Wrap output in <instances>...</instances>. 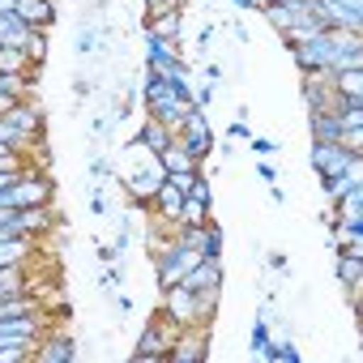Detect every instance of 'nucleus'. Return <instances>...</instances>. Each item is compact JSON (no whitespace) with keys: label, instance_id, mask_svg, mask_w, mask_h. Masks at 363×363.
<instances>
[{"label":"nucleus","instance_id":"obj_1","mask_svg":"<svg viewBox=\"0 0 363 363\" xmlns=\"http://www.w3.org/2000/svg\"><path fill=\"white\" fill-rule=\"evenodd\" d=\"M175 141H179V145H184V154H189V158H197V162H201V158L210 154V145H214V137H210V120H206V111H201L197 103L189 107V116H184V124H179V133H175Z\"/></svg>","mask_w":363,"mask_h":363},{"label":"nucleus","instance_id":"obj_2","mask_svg":"<svg viewBox=\"0 0 363 363\" xmlns=\"http://www.w3.org/2000/svg\"><path fill=\"white\" fill-rule=\"evenodd\" d=\"M175 333H179L175 320H150V325L141 329V337H137L133 359H167L171 346H175Z\"/></svg>","mask_w":363,"mask_h":363},{"label":"nucleus","instance_id":"obj_3","mask_svg":"<svg viewBox=\"0 0 363 363\" xmlns=\"http://www.w3.org/2000/svg\"><path fill=\"white\" fill-rule=\"evenodd\" d=\"M354 158H359V154H350L342 141H312V150H308V162L320 171V179H325V175H337V171H346Z\"/></svg>","mask_w":363,"mask_h":363},{"label":"nucleus","instance_id":"obj_4","mask_svg":"<svg viewBox=\"0 0 363 363\" xmlns=\"http://www.w3.org/2000/svg\"><path fill=\"white\" fill-rule=\"evenodd\" d=\"M210 354V346H206V325H184L175 333V346H171V354L167 359H175V363H197V359H206Z\"/></svg>","mask_w":363,"mask_h":363},{"label":"nucleus","instance_id":"obj_5","mask_svg":"<svg viewBox=\"0 0 363 363\" xmlns=\"http://www.w3.org/2000/svg\"><path fill=\"white\" fill-rule=\"evenodd\" d=\"M179 286H189V291H197V295L218 291V286H223V261H218V257H201L184 278H179Z\"/></svg>","mask_w":363,"mask_h":363},{"label":"nucleus","instance_id":"obj_6","mask_svg":"<svg viewBox=\"0 0 363 363\" xmlns=\"http://www.w3.org/2000/svg\"><path fill=\"white\" fill-rule=\"evenodd\" d=\"M320 9H325V18H329L333 30H354L359 35V22H363L359 0H320Z\"/></svg>","mask_w":363,"mask_h":363},{"label":"nucleus","instance_id":"obj_7","mask_svg":"<svg viewBox=\"0 0 363 363\" xmlns=\"http://www.w3.org/2000/svg\"><path fill=\"white\" fill-rule=\"evenodd\" d=\"M154 206H158V218L175 227V223H179V214H184V189L171 184V179H162L158 193H154Z\"/></svg>","mask_w":363,"mask_h":363},{"label":"nucleus","instance_id":"obj_8","mask_svg":"<svg viewBox=\"0 0 363 363\" xmlns=\"http://www.w3.org/2000/svg\"><path fill=\"white\" fill-rule=\"evenodd\" d=\"M35 359L39 363H73L77 359V342L73 337H43L35 346Z\"/></svg>","mask_w":363,"mask_h":363},{"label":"nucleus","instance_id":"obj_9","mask_svg":"<svg viewBox=\"0 0 363 363\" xmlns=\"http://www.w3.org/2000/svg\"><path fill=\"white\" fill-rule=\"evenodd\" d=\"M35 26H26L18 13H0V48H26Z\"/></svg>","mask_w":363,"mask_h":363},{"label":"nucleus","instance_id":"obj_10","mask_svg":"<svg viewBox=\"0 0 363 363\" xmlns=\"http://www.w3.org/2000/svg\"><path fill=\"white\" fill-rule=\"evenodd\" d=\"M18 18H22L26 26L43 30V26H52V18H56V5H52V0H18Z\"/></svg>","mask_w":363,"mask_h":363},{"label":"nucleus","instance_id":"obj_11","mask_svg":"<svg viewBox=\"0 0 363 363\" xmlns=\"http://www.w3.org/2000/svg\"><path fill=\"white\" fill-rule=\"evenodd\" d=\"M137 141H141V145H145V150H150V154L158 158V154H162V150H167V145L175 141V133H171L167 124H158V120H150V116H145V124H141Z\"/></svg>","mask_w":363,"mask_h":363},{"label":"nucleus","instance_id":"obj_12","mask_svg":"<svg viewBox=\"0 0 363 363\" xmlns=\"http://www.w3.org/2000/svg\"><path fill=\"white\" fill-rule=\"evenodd\" d=\"M158 167H162L167 175H184V171H197L201 162H197V158H189V154H184V145H179V141H171V145H167V150L158 154Z\"/></svg>","mask_w":363,"mask_h":363},{"label":"nucleus","instance_id":"obj_13","mask_svg":"<svg viewBox=\"0 0 363 363\" xmlns=\"http://www.w3.org/2000/svg\"><path fill=\"white\" fill-rule=\"evenodd\" d=\"M179 30H184V18H179V9H167V13H158V18H150L145 22V35H154V39H179Z\"/></svg>","mask_w":363,"mask_h":363},{"label":"nucleus","instance_id":"obj_14","mask_svg":"<svg viewBox=\"0 0 363 363\" xmlns=\"http://www.w3.org/2000/svg\"><path fill=\"white\" fill-rule=\"evenodd\" d=\"M162 179H167V171H162V167H154V171H137V175H128V193H133L137 201H150V197L158 193Z\"/></svg>","mask_w":363,"mask_h":363},{"label":"nucleus","instance_id":"obj_15","mask_svg":"<svg viewBox=\"0 0 363 363\" xmlns=\"http://www.w3.org/2000/svg\"><path fill=\"white\" fill-rule=\"evenodd\" d=\"M35 141H39L35 133L18 128V124H9V120H0V150H13V154H22V150H30Z\"/></svg>","mask_w":363,"mask_h":363},{"label":"nucleus","instance_id":"obj_16","mask_svg":"<svg viewBox=\"0 0 363 363\" xmlns=\"http://www.w3.org/2000/svg\"><path fill=\"white\" fill-rule=\"evenodd\" d=\"M30 69H35V60H30V52H26V48H0V73H22V77H35Z\"/></svg>","mask_w":363,"mask_h":363},{"label":"nucleus","instance_id":"obj_17","mask_svg":"<svg viewBox=\"0 0 363 363\" xmlns=\"http://www.w3.org/2000/svg\"><path fill=\"white\" fill-rule=\"evenodd\" d=\"M312 141H342V120L333 111H312Z\"/></svg>","mask_w":363,"mask_h":363},{"label":"nucleus","instance_id":"obj_18","mask_svg":"<svg viewBox=\"0 0 363 363\" xmlns=\"http://www.w3.org/2000/svg\"><path fill=\"white\" fill-rule=\"evenodd\" d=\"M5 120H9V124H18V128H26V133H35V128L43 124L39 107H26V103H13V107L5 111Z\"/></svg>","mask_w":363,"mask_h":363},{"label":"nucleus","instance_id":"obj_19","mask_svg":"<svg viewBox=\"0 0 363 363\" xmlns=\"http://www.w3.org/2000/svg\"><path fill=\"white\" fill-rule=\"evenodd\" d=\"M261 13H265V22H269L274 30H282V35H286V30H295V9H291V5H274V0H269Z\"/></svg>","mask_w":363,"mask_h":363},{"label":"nucleus","instance_id":"obj_20","mask_svg":"<svg viewBox=\"0 0 363 363\" xmlns=\"http://www.w3.org/2000/svg\"><path fill=\"white\" fill-rule=\"evenodd\" d=\"M201 223H210V206H206V201H193V197L184 193V214H179L175 227H201Z\"/></svg>","mask_w":363,"mask_h":363},{"label":"nucleus","instance_id":"obj_21","mask_svg":"<svg viewBox=\"0 0 363 363\" xmlns=\"http://www.w3.org/2000/svg\"><path fill=\"white\" fill-rule=\"evenodd\" d=\"M337 218H359L363 214V189L354 184V189H346L342 197H337V210H333Z\"/></svg>","mask_w":363,"mask_h":363},{"label":"nucleus","instance_id":"obj_22","mask_svg":"<svg viewBox=\"0 0 363 363\" xmlns=\"http://www.w3.org/2000/svg\"><path fill=\"white\" fill-rule=\"evenodd\" d=\"M337 278H342L350 291L359 286V278H363V261H359V252H346V257L337 261Z\"/></svg>","mask_w":363,"mask_h":363},{"label":"nucleus","instance_id":"obj_23","mask_svg":"<svg viewBox=\"0 0 363 363\" xmlns=\"http://www.w3.org/2000/svg\"><path fill=\"white\" fill-rule=\"evenodd\" d=\"M261 354H265V359H274V363H299V350H295L291 342H269Z\"/></svg>","mask_w":363,"mask_h":363},{"label":"nucleus","instance_id":"obj_24","mask_svg":"<svg viewBox=\"0 0 363 363\" xmlns=\"http://www.w3.org/2000/svg\"><path fill=\"white\" fill-rule=\"evenodd\" d=\"M30 82H35V77H22V73H0V94H13V99H22Z\"/></svg>","mask_w":363,"mask_h":363},{"label":"nucleus","instance_id":"obj_25","mask_svg":"<svg viewBox=\"0 0 363 363\" xmlns=\"http://www.w3.org/2000/svg\"><path fill=\"white\" fill-rule=\"evenodd\" d=\"M248 342H252V350H257V354L269 346V312H261V316H257V325H252V337H248Z\"/></svg>","mask_w":363,"mask_h":363},{"label":"nucleus","instance_id":"obj_26","mask_svg":"<svg viewBox=\"0 0 363 363\" xmlns=\"http://www.w3.org/2000/svg\"><path fill=\"white\" fill-rule=\"evenodd\" d=\"M201 257H223V231L214 223H206V244H201Z\"/></svg>","mask_w":363,"mask_h":363},{"label":"nucleus","instance_id":"obj_27","mask_svg":"<svg viewBox=\"0 0 363 363\" xmlns=\"http://www.w3.org/2000/svg\"><path fill=\"white\" fill-rule=\"evenodd\" d=\"M26 52H30V60H35V65H43V56H48V39H43V30H35V35H30Z\"/></svg>","mask_w":363,"mask_h":363},{"label":"nucleus","instance_id":"obj_28","mask_svg":"<svg viewBox=\"0 0 363 363\" xmlns=\"http://www.w3.org/2000/svg\"><path fill=\"white\" fill-rule=\"evenodd\" d=\"M252 150H257V154H274L278 141H269V137H252Z\"/></svg>","mask_w":363,"mask_h":363},{"label":"nucleus","instance_id":"obj_29","mask_svg":"<svg viewBox=\"0 0 363 363\" xmlns=\"http://www.w3.org/2000/svg\"><path fill=\"white\" fill-rule=\"evenodd\" d=\"M99 286H103V291H116V286H120V274H116V269L107 265V274L99 278Z\"/></svg>","mask_w":363,"mask_h":363},{"label":"nucleus","instance_id":"obj_30","mask_svg":"<svg viewBox=\"0 0 363 363\" xmlns=\"http://www.w3.org/2000/svg\"><path fill=\"white\" fill-rule=\"evenodd\" d=\"M231 137H235V141H252V133H248V124H244V120H235V124H231Z\"/></svg>","mask_w":363,"mask_h":363},{"label":"nucleus","instance_id":"obj_31","mask_svg":"<svg viewBox=\"0 0 363 363\" xmlns=\"http://www.w3.org/2000/svg\"><path fill=\"white\" fill-rule=\"evenodd\" d=\"M257 175H261V179H265V184H274V179H278V171H274V167H265V162H261V167H257Z\"/></svg>","mask_w":363,"mask_h":363},{"label":"nucleus","instance_id":"obj_32","mask_svg":"<svg viewBox=\"0 0 363 363\" xmlns=\"http://www.w3.org/2000/svg\"><path fill=\"white\" fill-rule=\"evenodd\" d=\"M90 171H94V179H103V171H107V162H103V158L94 154V158H90Z\"/></svg>","mask_w":363,"mask_h":363},{"label":"nucleus","instance_id":"obj_33","mask_svg":"<svg viewBox=\"0 0 363 363\" xmlns=\"http://www.w3.org/2000/svg\"><path fill=\"white\" fill-rule=\"evenodd\" d=\"M116 252H120V248H107V244H103V248H99V261H103V265H111V261H116Z\"/></svg>","mask_w":363,"mask_h":363},{"label":"nucleus","instance_id":"obj_34","mask_svg":"<svg viewBox=\"0 0 363 363\" xmlns=\"http://www.w3.org/2000/svg\"><path fill=\"white\" fill-rule=\"evenodd\" d=\"M269 269H278V274H282V269H286V257H282V252H269Z\"/></svg>","mask_w":363,"mask_h":363},{"label":"nucleus","instance_id":"obj_35","mask_svg":"<svg viewBox=\"0 0 363 363\" xmlns=\"http://www.w3.org/2000/svg\"><path fill=\"white\" fill-rule=\"evenodd\" d=\"M274 5H291V9H299V5H303V0H274Z\"/></svg>","mask_w":363,"mask_h":363},{"label":"nucleus","instance_id":"obj_36","mask_svg":"<svg viewBox=\"0 0 363 363\" xmlns=\"http://www.w3.org/2000/svg\"><path fill=\"white\" fill-rule=\"evenodd\" d=\"M0 120H5V116H0Z\"/></svg>","mask_w":363,"mask_h":363}]
</instances>
